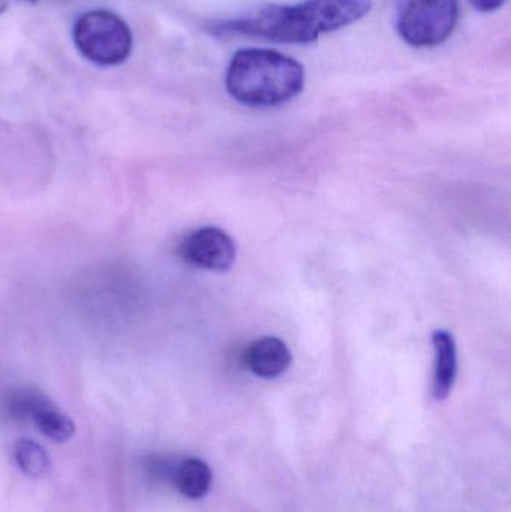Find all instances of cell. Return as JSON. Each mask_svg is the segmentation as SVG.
I'll return each mask as SVG.
<instances>
[{"mask_svg":"<svg viewBox=\"0 0 511 512\" xmlns=\"http://www.w3.org/2000/svg\"><path fill=\"white\" fill-rule=\"evenodd\" d=\"M173 481L179 493L185 498L198 501L203 499L212 487V469L204 460L188 457L174 469Z\"/></svg>","mask_w":511,"mask_h":512,"instance_id":"9","label":"cell"},{"mask_svg":"<svg viewBox=\"0 0 511 512\" xmlns=\"http://www.w3.org/2000/svg\"><path fill=\"white\" fill-rule=\"evenodd\" d=\"M14 457L18 468L29 477L41 478L50 471V456L38 442L20 439L15 444Z\"/></svg>","mask_w":511,"mask_h":512,"instance_id":"10","label":"cell"},{"mask_svg":"<svg viewBox=\"0 0 511 512\" xmlns=\"http://www.w3.org/2000/svg\"><path fill=\"white\" fill-rule=\"evenodd\" d=\"M234 240L221 228L204 227L189 234L180 245V256L204 270L227 271L236 261Z\"/></svg>","mask_w":511,"mask_h":512,"instance_id":"6","label":"cell"},{"mask_svg":"<svg viewBox=\"0 0 511 512\" xmlns=\"http://www.w3.org/2000/svg\"><path fill=\"white\" fill-rule=\"evenodd\" d=\"M432 345L435 355L432 396L441 402L450 396L458 378V349L455 337L447 330L434 331Z\"/></svg>","mask_w":511,"mask_h":512,"instance_id":"8","label":"cell"},{"mask_svg":"<svg viewBox=\"0 0 511 512\" xmlns=\"http://www.w3.org/2000/svg\"><path fill=\"white\" fill-rule=\"evenodd\" d=\"M471 5L480 12H494L504 5L506 0H470Z\"/></svg>","mask_w":511,"mask_h":512,"instance_id":"11","label":"cell"},{"mask_svg":"<svg viewBox=\"0 0 511 512\" xmlns=\"http://www.w3.org/2000/svg\"><path fill=\"white\" fill-rule=\"evenodd\" d=\"M458 18V0H404L396 26L407 44L435 47L450 38Z\"/></svg>","mask_w":511,"mask_h":512,"instance_id":"4","label":"cell"},{"mask_svg":"<svg viewBox=\"0 0 511 512\" xmlns=\"http://www.w3.org/2000/svg\"><path fill=\"white\" fill-rule=\"evenodd\" d=\"M72 41L81 56L98 66H117L128 59L132 32L119 15L105 9L84 12L75 20Z\"/></svg>","mask_w":511,"mask_h":512,"instance_id":"3","label":"cell"},{"mask_svg":"<svg viewBox=\"0 0 511 512\" xmlns=\"http://www.w3.org/2000/svg\"><path fill=\"white\" fill-rule=\"evenodd\" d=\"M372 0H303L296 5H269L233 20L215 21L216 36H249L282 44H308L324 33L356 23L371 11Z\"/></svg>","mask_w":511,"mask_h":512,"instance_id":"1","label":"cell"},{"mask_svg":"<svg viewBox=\"0 0 511 512\" xmlns=\"http://www.w3.org/2000/svg\"><path fill=\"white\" fill-rule=\"evenodd\" d=\"M290 349L279 337L266 336L254 340L245 351V364L255 376L275 379L290 369Z\"/></svg>","mask_w":511,"mask_h":512,"instance_id":"7","label":"cell"},{"mask_svg":"<svg viewBox=\"0 0 511 512\" xmlns=\"http://www.w3.org/2000/svg\"><path fill=\"white\" fill-rule=\"evenodd\" d=\"M21 2H36V0H21ZM9 0H0V12L5 11L6 6H8Z\"/></svg>","mask_w":511,"mask_h":512,"instance_id":"12","label":"cell"},{"mask_svg":"<svg viewBox=\"0 0 511 512\" xmlns=\"http://www.w3.org/2000/svg\"><path fill=\"white\" fill-rule=\"evenodd\" d=\"M225 86L231 98L248 107H276L296 98L305 86V69L275 50L248 48L234 54Z\"/></svg>","mask_w":511,"mask_h":512,"instance_id":"2","label":"cell"},{"mask_svg":"<svg viewBox=\"0 0 511 512\" xmlns=\"http://www.w3.org/2000/svg\"><path fill=\"white\" fill-rule=\"evenodd\" d=\"M14 415L29 418L39 432L51 441H69L74 436L75 424L53 400L36 390H23L15 394L11 402Z\"/></svg>","mask_w":511,"mask_h":512,"instance_id":"5","label":"cell"}]
</instances>
